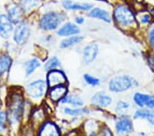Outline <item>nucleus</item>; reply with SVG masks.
Returning <instances> with one entry per match:
<instances>
[{
  "instance_id": "obj_34",
  "label": "nucleus",
  "mask_w": 154,
  "mask_h": 136,
  "mask_svg": "<svg viewBox=\"0 0 154 136\" xmlns=\"http://www.w3.org/2000/svg\"><path fill=\"white\" fill-rule=\"evenodd\" d=\"M137 1H139V2H142V3H143V2H145L146 0H137Z\"/></svg>"
},
{
  "instance_id": "obj_7",
  "label": "nucleus",
  "mask_w": 154,
  "mask_h": 136,
  "mask_svg": "<svg viewBox=\"0 0 154 136\" xmlns=\"http://www.w3.org/2000/svg\"><path fill=\"white\" fill-rule=\"evenodd\" d=\"M48 83L50 87L64 85L66 83V78L61 71L52 70L48 74Z\"/></svg>"
},
{
  "instance_id": "obj_23",
  "label": "nucleus",
  "mask_w": 154,
  "mask_h": 136,
  "mask_svg": "<svg viewBox=\"0 0 154 136\" xmlns=\"http://www.w3.org/2000/svg\"><path fill=\"white\" fill-rule=\"evenodd\" d=\"M63 103H69L74 106H82L84 103L82 99L77 96H65L62 99Z\"/></svg>"
},
{
  "instance_id": "obj_15",
  "label": "nucleus",
  "mask_w": 154,
  "mask_h": 136,
  "mask_svg": "<svg viewBox=\"0 0 154 136\" xmlns=\"http://www.w3.org/2000/svg\"><path fill=\"white\" fill-rule=\"evenodd\" d=\"M64 8L66 10H80L88 11L93 8V5L89 3H75L71 0H64L63 2Z\"/></svg>"
},
{
  "instance_id": "obj_33",
  "label": "nucleus",
  "mask_w": 154,
  "mask_h": 136,
  "mask_svg": "<svg viewBox=\"0 0 154 136\" xmlns=\"http://www.w3.org/2000/svg\"><path fill=\"white\" fill-rule=\"evenodd\" d=\"M151 14H152L153 16H154V8H153L152 10H151Z\"/></svg>"
},
{
  "instance_id": "obj_27",
  "label": "nucleus",
  "mask_w": 154,
  "mask_h": 136,
  "mask_svg": "<svg viewBox=\"0 0 154 136\" xmlns=\"http://www.w3.org/2000/svg\"><path fill=\"white\" fill-rule=\"evenodd\" d=\"M7 115L4 111L0 112V133H4L6 130Z\"/></svg>"
},
{
  "instance_id": "obj_9",
  "label": "nucleus",
  "mask_w": 154,
  "mask_h": 136,
  "mask_svg": "<svg viewBox=\"0 0 154 136\" xmlns=\"http://www.w3.org/2000/svg\"><path fill=\"white\" fill-rule=\"evenodd\" d=\"M134 100L136 105L142 108H154V96L145 93H136L134 96Z\"/></svg>"
},
{
  "instance_id": "obj_20",
  "label": "nucleus",
  "mask_w": 154,
  "mask_h": 136,
  "mask_svg": "<svg viewBox=\"0 0 154 136\" xmlns=\"http://www.w3.org/2000/svg\"><path fill=\"white\" fill-rule=\"evenodd\" d=\"M40 4V0H19V5L23 11L29 12Z\"/></svg>"
},
{
  "instance_id": "obj_17",
  "label": "nucleus",
  "mask_w": 154,
  "mask_h": 136,
  "mask_svg": "<svg viewBox=\"0 0 154 136\" xmlns=\"http://www.w3.org/2000/svg\"><path fill=\"white\" fill-rule=\"evenodd\" d=\"M38 134L40 135H60V133L55 124L49 122L44 124Z\"/></svg>"
},
{
  "instance_id": "obj_31",
  "label": "nucleus",
  "mask_w": 154,
  "mask_h": 136,
  "mask_svg": "<svg viewBox=\"0 0 154 136\" xmlns=\"http://www.w3.org/2000/svg\"><path fill=\"white\" fill-rule=\"evenodd\" d=\"M149 41H150V43H151V47H152L153 49H154V28H153L150 31V33H149Z\"/></svg>"
},
{
  "instance_id": "obj_10",
  "label": "nucleus",
  "mask_w": 154,
  "mask_h": 136,
  "mask_svg": "<svg viewBox=\"0 0 154 136\" xmlns=\"http://www.w3.org/2000/svg\"><path fill=\"white\" fill-rule=\"evenodd\" d=\"M116 132L119 134L130 133L133 131V123L130 118L123 116L116 123Z\"/></svg>"
},
{
  "instance_id": "obj_1",
  "label": "nucleus",
  "mask_w": 154,
  "mask_h": 136,
  "mask_svg": "<svg viewBox=\"0 0 154 136\" xmlns=\"http://www.w3.org/2000/svg\"><path fill=\"white\" fill-rule=\"evenodd\" d=\"M114 18L119 26L130 27L136 24V17L132 11L125 5H119L114 11Z\"/></svg>"
},
{
  "instance_id": "obj_21",
  "label": "nucleus",
  "mask_w": 154,
  "mask_h": 136,
  "mask_svg": "<svg viewBox=\"0 0 154 136\" xmlns=\"http://www.w3.org/2000/svg\"><path fill=\"white\" fill-rule=\"evenodd\" d=\"M12 64V60L8 55H3L0 57V74H3L9 70Z\"/></svg>"
},
{
  "instance_id": "obj_13",
  "label": "nucleus",
  "mask_w": 154,
  "mask_h": 136,
  "mask_svg": "<svg viewBox=\"0 0 154 136\" xmlns=\"http://www.w3.org/2000/svg\"><path fill=\"white\" fill-rule=\"evenodd\" d=\"M66 93H67V89L65 86L64 85H58L51 87L49 92V96L54 102H58L65 97Z\"/></svg>"
},
{
  "instance_id": "obj_22",
  "label": "nucleus",
  "mask_w": 154,
  "mask_h": 136,
  "mask_svg": "<svg viewBox=\"0 0 154 136\" xmlns=\"http://www.w3.org/2000/svg\"><path fill=\"white\" fill-rule=\"evenodd\" d=\"M83 40L82 36H72L70 38L64 39V41H62L60 44V47L62 48H66L69 47H71L72 46L75 45L81 42Z\"/></svg>"
},
{
  "instance_id": "obj_29",
  "label": "nucleus",
  "mask_w": 154,
  "mask_h": 136,
  "mask_svg": "<svg viewBox=\"0 0 154 136\" xmlns=\"http://www.w3.org/2000/svg\"><path fill=\"white\" fill-rule=\"evenodd\" d=\"M84 78L87 83L92 86H97L99 84V80L98 78L89 75V74H84Z\"/></svg>"
},
{
  "instance_id": "obj_28",
  "label": "nucleus",
  "mask_w": 154,
  "mask_h": 136,
  "mask_svg": "<svg viewBox=\"0 0 154 136\" xmlns=\"http://www.w3.org/2000/svg\"><path fill=\"white\" fill-rule=\"evenodd\" d=\"M130 105L128 103L124 102V101H119L116 105V111L119 113H123L124 111L128 109Z\"/></svg>"
},
{
  "instance_id": "obj_5",
  "label": "nucleus",
  "mask_w": 154,
  "mask_h": 136,
  "mask_svg": "<svg viewBox=\"0 0 154 136\" xmlns=\"http://www.w3.org/2000/svg\"><path fill=\"white\" fill-rule=\"evenodd\" d=\"M46 84L43 81H36L29 83L27 86L26 92L31 98H38L44 94Z\"/></svg>"
},
{
  "instance_id": "obj_2",
  "label": "nucleus",
  "mask_w": 154,
  "mask_h": 136,
  "mask_svg": "<svg viewBox=\"0 0 154 136\" xmlns=\"http://www.w3.org/2000/svg\"><path fill=\"white\" fill-rule=\"evenodd\" d=\"M136 81L127 75L118 76L111 79L109 83V90L112 92L120 93L130 90L134 85Z\"/></svg>"
},
{
  "instance_id": "obj_25",
  "label": "nucleus",
  "mask_w": 154,
  "mask_h": 136,
  "mask_svg": "<svg viewBox=\"0 0 154 136\" xmlns=\"http://www.w3.org/2000/svg\"><path fill=\"white\" fill-rule=\"evenodd\" d=\"M64 113L67 115H79L82 114H86L89 113V110L88 109L82 108V109H72L70 108H65L64 109Z\"/></svg>"
},
{
  "instance_id": "obj_26",
  "label": "nucleus",
  "mask_w": 154,
  "mask_h": 136,
  "mask_svg": "<svg viewBox=\"0 0 154 136\" xmlns=\"http://www.w3.org/2000/svg\"><path fill=\"white\" fill-rule=\"evenodd\" d=\"M60 61L56 57H53L49 59L48 63H46L45 65V69L47 70H54V69L58 68L60 66Z\"/></svg>"
},
{
  "instance_id": "obj_16",
  "label": "nucleus",
  "mask_w": 154,
  "mask_h": 136,
  "mask_svg": "<svg viewBox=\"0 0 154 136\" xmlns=\"http://www.w3.org/2000/svg\"><path fill=\"white\" fill-rule=\"evenodd\" d=\"M8 17L13 23H19L23 17V10L21 6L12 4L8 8Z\"/></svg>"
},
{
  "instance_id": "obj_19",
  "label": "nucleus",
  "mask_w": 154,
  "mask_h": 136,
  "mask_svg": "<svg viewBox=\"0 0 154 136\" xmlns=\"http://www.w3.org/2000/svg\"><path fill=\"white\" fill-rule=\"evenodd\" d=\"M79 28L75 25L71 23H67L64 24L62 28L59 30L58 34L60 36H70L73 34L79 33Z\"/></svg>"
},
{
  "instance_id": "obj_18",
  "label": "nucleus",
  "mask_w": 154,
  "mask_h": 136,
  "mask_svg": "<svg viewBox=\"0 0 154 136\" xmlns=\"http://www.w3.org/2000/svg\"><path fill=\"white\" fill-rule=\"evenodd\" d=\"M88 16L101 19V20L106 21L107 23H110L111 21V18L109 12L101 8H96L93 9L89 12Z\"/></svg>"
},
{
  "instance_id": "obj_4",
  "label": "nucleus",
  "mask_w": 154,
  "mask_h": 136,
  "mask_svg": "<svg viewBox=\"0 0 154 136\" xmlns=\"http://www.w3.org/2000/svg\"><path fill=\"white\" fill-rule=\"evenodd\" d=\"M63 20L61 14L56 12H49L42 17L40 26L45 30H51L56 29Z\"/></svg>"
},
{
  "instance_id": "obj_8",
  "label": "nucleus",
  "mask_w": 154,
  "mask_h": 136,
  "mask_svg": "<svg viewBox=\"0 0 154 136\" xmlns=\"http://www.w3.org/2000/svg\"><path fill=\"white\" fill-rule=\"evenodd\" d=\"M13 31V26L12 21L8 16L5 14L0 15V36L7 39L11 36Z\"/></svg>"
},
{
  "instance_id": "obj_12",
  "label": "nucleus",
  "mask_w": 154,
  "mask_h": 136,
  "mask_svg": "<svg viewBox=\"0 0 154 136\" xmlns=\"http://www.w3.org/2000/svg\"><path fill=\"white\" fill-rule=\"evenodd\" d=\"M92 103L93 105L101 107H108L112 102L111 97L108 96L104 92H98L95 93L92 98Z\"/></svg>"
},
{
  "instance_id": "obj_30",
  "label": "nucleus",
  "mask_w": 154,
  "mask_h": 136,
  "mask_svg": "<svg viewBox=\"0 0 154 136\" xmlns=\"http://www.w3.org/2000/svg\"><path fill=\"white\" fill-rule=\"evenodd\" d=\"M151 14H144L143 16H141L140 21L141 23L143 24H148L151 21Z\"/></svg>"
},
{
  "instance_id": "obj_6",
  "label": "nucleus",
  "mask_w": 154,
  "mask_h": 136,
  "mask_svg": "<svg viewBox=\"0 0 154 136\" xmlns=\"http://www.w3.org/2000/svg\"><path fill=\"white\" fill-rule=\"evenodd\" d=\"M29 36V27L27 22H21L17 27L14 32V39L17 43L19 45L24 44Z\"/></svg>"
},
{
  "instance_id": "obj_11",
  "label": "nucleus",
  "mask_w": 154,
  "mask_h": 136,
  "mask_svg": "<svg viewBox=\"0 0 154 136\" xmlns=\"http://www.w3.org/2000/svg\"><path fill=\"white\" fill-rule=\"evenodd\" d=\"M99 48L95 43H91L86 46L83 51V59L86 64H89L93 62L98 55Z\"/></svg>"
},
{
  "instance_id": "obj_3",
  "label": "nucleus",
  "mask_w": 154,
  "mask_h": 136,
  "mask_svg": "<svg viewBox=\"0 0 154 136\" xmlns=\"http://www.w3.org/2000/svg\"><path fill=\"white\" fill-rule=\"evenodd\" d=\"M23 101L21 96L19 94L12 96L9 105V115L11 122H18L23 112Z\"/></svg>"
},
{
  "instance_id": "obj_32",
  "label": "nucleus",
  "mask_w": 154,
  "mask_h": 136,
  "mask_svg": "<svg viewBox=\"0 0 154 136\" xmlns=\"http://www.w3.org/2000/svg\"><path fill=\"white\" fill-rule=\"evenodd\" d=\"M75 21L78 24H82L84 23V18H82V17H77V18L75 19Z\"/></svg>"
},
{
  "instance_id": "obj_14",
  "label": "nucleus",
  "mask_w": 154,
  "mask_h": 136,
  "mask_svg": "<svg viewBox=\"0 0 154 136\" xmlns=\"http://www.w3.org/2000/svg\"><path fill=\"white\" fill-rule=\"evenodd\" d=\"M134 119H145L149 122L154 125V110L152 109H143L137 110L134 115Z\"/></svg>"
},
{
  "instance_id": "obj_24",
  "label": "nucleus",
  "mask_w": 154,
  "mask_h": 136,
  "mask_svg": "<svg viewBox=\"0 0 154 136\" xmlns=\"http://www.w3.org/2000/svg\"><path fill=\"white\" fill-rule=\"evenodd\" d=\"M41 66V64H40L39 61L37 60L36 59H32L31 61L28 62V65L26 67V76H29L31 74L34 72V71L36 70L37 68Z\"/></svg>"
}]
</instances>
